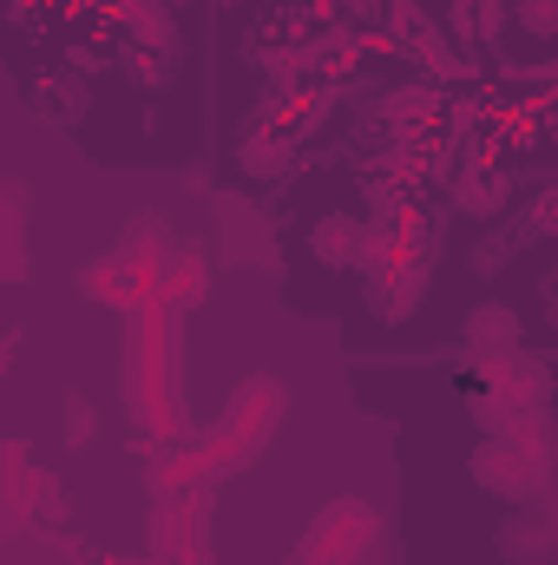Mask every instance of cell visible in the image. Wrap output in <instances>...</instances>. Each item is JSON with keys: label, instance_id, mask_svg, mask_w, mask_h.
Returning a JSON list of instances; mask_svg holds the SVG:
<instances>
[{"label": "cell", "instance_id": "6da1fadb", "mask_svg": "<svg viewBox=\"0 0 558 565\" xmlns=\"http://www.w3.org/2000/svg\"><path fill=\"white\" fill-rule=\"evenodd\" d=\"M466 355L473 362H506L519 355V309L513 302H480L466 316Z\"/></svg>", "mask_w": 558, "mask_h": 565}, {"label": "cell", "instance_id": "7a4b0ae2", "mask_svg": "<svg viewBox=\"0 0 558 565\" xmlns=\"http://www.w3.org/2000/svg\"><path fill=\"white\" fill-rule=\"evenodd\" d=\"M309 257H315L322 270H355V264L368 257V224H355V217H342V211L315 217V231H309Z\"/></svg>", "mask_w": 558, "mask_h": 565}, {"label": "cell", "instance_id": "3957f363", "mask_svg": "<svg viewBox=\"0 0 558 565\" xmlns=\"http://www.w3.org/2000/svg\"><path fill=\"white\" fill-rule=\"evenodd\" d=\"M500 553H506L513 565H552L558 559L552 533H546V526H533V520H513V526L500 533Z\"/></svg>", "mask_w": 558, "mask_h": 565}, {"label": "cell", "instance_id": "277c9868", "mask_svg": "<svg viewBox=\"0 0 558 565\" xmlns=\"http://www.w3.org/2000/svg\"><path fill=\"white\" fill-rule=\"evenodd\" d=\"M453 204H460V211H473V217H493V211L506 204V178H493V171L460 178V184H453Z\"/></svg>", "mask_w": 558, "mask_h": 565}, {"label": "cell", "instance_id": "5b68a950", "mask_svg": "<svg viewBox=\"0 0 558 565\" xmlns=\"http://www.w3.org/2000/svg\"><path fill=\"white\" fill-rule=\"evenodd\" d=\"M237 158H244V171H250V178H277L282 164H289V145H282V139H244Z\"/></svg>", "mask_w": 558, "mask_h": 565}, {"label": "cell", "instance_id": "8992f818", "mask_svg": "<svg viewBox=\"0 0 558 565\" xmlns=\"http://www.w3.org/2000/svg\"><path fill=\"white\" fill-rule=\"evenodd\" d=\"M513 20L526 33H558V0H513Z\"/></svg>", "mask_w": 558, "mask_h": 565}, {"label": "cell", "instance_id": "52a82bcc", "mask_svg": "<svg viewBox=\"0 0 558 565\" xmlns=\"http://www.w3.org/2000/svg\"><path fill=\"white\" fill-rule=\"evenodd\" d=\"M427 113H433V93H420V86L388 99V119H427Z\"/></svg>", "mask_w": 558, "mask_h": 565}, {"label": "cell", "instance_id": "ba28073f", "mask_svg": "<svg viewBox=\"0 0 558 565\" xmlns=\"http://www.w3.org/2000/svg\"><path fill=\"white\" fill-rule=\"evenodd\" d=\"M224 7H237V0H224Z\"/></svg>", "mask_w": 558, "mask_h": 565}]
</instances>
